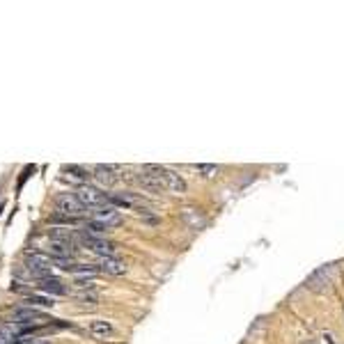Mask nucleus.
<instances>
[{
    "label": "nucleus",
    "mask_w": 344,
    "mask_h": 344,
    "mask_svg": "<svg viewBox=\"0 0 344 344\" xmlns=\"http://www.w3.org/2000/svg\"><path fill=\"white\" fill-rule=\"evenodd\" d=\"M142 170L149 172V175H154L156 179H159L161 188L168 190V193H172V195H181V193H186V188H188L186 181H184V177L177 175V172L170 170V168H163V165H145Z\"/></svg>",
    "instance_id": "1"
},
{
    "label": "nucleus",
    "mask_w": 344,
    "mask_h": 344,
    "mask_svg": "<svg viewBox=\"0 0 344 344\" xmlns=\"http://www.w3.org/2000/svg\"><path fill=\"white\" fill-rule=\"evenodd\" d=\"M53 266H55V259L51 255L39 253V250H28L26 253V269L37 280L53 278Z\"/></svg>",
    "instance_id": "2"
},
{
    "label": "nucleus",
    "mask_w": 344,
    "mask_h": 344,
    "mask_svg": "<svg viewBox=\"0 0 344 344\" xmlns=\"http://www.w3.org/2000/svg\"><path fill=\"white\" fill-rule=\"evenodd\" d=\"M55 209H58V214L69 216V218H76V220L81 218V216L87 214L85 204L76 198V193H62V195H58V198H55Z\"/></svg>",
    "instance_id": "3"
},
{
    "label": "nucleus",
    "mask_w": 344,
    "mask_h": 344,
    "mask_svg": "<svg viewBox=\"0 0 344 344\" xmlns=\"http://www.w3.org/2000/svg\"><path fill=\"white\" fill-rule=\"evenodd\" d=\"M76 243L85 245L87 250L97 253L99 257H117V245L108 239H94V237H87V234H78Z\"/></svg>",
    "instance_id": "4"
},
{
    "label": "nucleus",
    "mask_w": 344,
    "mask_h": 344,
    "mask_svg": "<svg viewBox=\"0 0 344 344\" xmlns=\"http://www.w3.org/2000/svg\"><path fill=\"white\" fill-rule=\"evenodd\" d=\"M87 214H90V220L101 223L103 227H115V225L122 223L120 209H117V206H112L110 202L101 204V206H94V209H87Z\"/></svg>",
    "instance_id": "5"
},
{
    "label": "nucleus",
    "mask_w": 344,
    "mask_h": 344,
    "mask_svg": "<svg viewBox=\"0 0 344 344\" xmlns=\"http://www.w3.org/2000/svg\"><path fill=\"white\" fill-rule=\"evenodd\" d=\"M46 314L39 312L37 308H16L12 312V323H18V326H39V323H46Z\"/></svg>",
    "instance_id": "6"
},
{
    "label": "nucleus",
    "mask_w": 344,
    "mask_h": 344,
    "mask_svg": "<svg viewBox=\"0 0 344 344\" xmlns=\"http://www.w3.org/2000/svg\"><path fill=\"white\" fill-rule=\"evenodd\" d=\"M76 198L85 204V209H94V206L108 204V195L101 188H94V186H78Z\"/></svg>",
    "instance_id": "7"
},
{
    "label": "nucleus",
    "mask_w": 344,
    "mask_h": 344,
    "mask_svg": "<svg viewBox=\"0 0 344 344\" xmlns=\"http://www.w3.org/2000/svg\"><path fill=\"white\" fill-rule=\"evenodd\" d=\"M87 331H90V335L94 337V340H112L115 337V328H112L110 321H106V319H92L90 323H87Z\"/></svg>",
    "instance_id": "8"
},
{
    "label": "nucleus",
    "mask_w": 344,
    "mask_h": 344,
    "mask_svg": "<svg viewBox=\"0 0 344 344\" xmlns=\"http://www.w3.org/2000/svg\"><path fill=\"white\" fill-rule=\"evenodd\" d=\"M94 179L99 181L101 186H108L110 188L112 184H117L120 181V168L117 165H97L94 168Z\"/></svg>",
    "instance_id": "9"
},
{
    "label": "nucleus",
    "mask_w": 344,
    "mask_h": 344,
    "mask_svg": "<svg viewBox=\"0 0 344 344\" xmlns=\"http://www.w3.org/2000/svg\"><path fill=\"white\" fill-rule=\"evenodd\" d=\"M101 273L108 275H124L126 273V264L117 257H99V264H97Z\"/></svg>",
    "instance_id": "10"
},
{
    "label": "nucleus",
    "mask_w": 344,
    "mask_h": 344,
    "mask_svg": "<svg viewBox=\"0 0 344 344\" xmlns=\"http://www.w3.org/2000/svg\"><path fill=\"white\" fill-rule=\"evenodd\" d=\"M39 289L46 294H51V296H65L69 294L67 284L62 282L60 278H46V280H39Z\"/></svg>",
    "instance_id": "11"
},
{
    "label": "nucleus",
    "mask_w": 344,
    "mask_h": 344,
    "mask_svg": "<svg viewBox=\"0 0 344 344\" xmlns=\"http://www.w3.org/2000/svg\"><path fill=\"white\" fill-rule=\"evenodd\" d=\"M62 172L67 175V179L76 181L78 186H87V181L94 177V175H90L85 168H81V165H62Z\"/></svg>",
    "instance_id": "12"
},
{
    "label": "nucleus",
    "mask_w": 344,
    "mask_h": 344,
    "mask_svg": "<svg viewBox=\"0 0 344 344\" xmlns=\"http://www.w3.org/2000/svg\"><path fill=\"white\" fill-rule=\"evenodd\" d=\"M136 181H138V184H140L145 190H149V193H161V190H163V188H161V184H159V179H156L154 175H149V172H145V170H142L140 175L136 177Z\"/></svg>",
    "instance_id": "13"
},
{
    "label": "nucleus",
    "mask_w": 344,
    "mask_h": 344,
    "mask_svg": "<svg viewBox=\"0 0 344 344\" xmlns=\"http://www.w3.org/2000/svg\"><path fill=\"white\" fill-rule=\"evenodd\" d=\"M81 234H87V237H94V239H106L108 227H103L101 223H94V220H87V223L83 225Z\"/></svg>",
    "instance_id": "14"
},
{
    "label": "nucleus",
    "mask_w": 344,
    "mask_h": 344,
    "mask_svg": "<svg viewBox=\"0 0 344 344\" xmlns=\"http://www.w3.org/2000/svg\"><path fill=\"white\" fill-rule=\"evenodd\" d=\"M23 303H26L28 308H53V298H46V296H34V294H30V296L23 298Z\"/></svg>",
    "instance_id": "15"
},
{
    "label": "nucleus",
    "mask_w": 344,
    "mask_h": 344,
    "mask_svg": "<svg viewBox=\"0 0 344 344\" xmlns=\"http://www.w3.org/2000/svg\"><path fill=\"white\" fill-rule=\"evenodd\" d=\"M76 301L81 303L83 308H94L97 303H99V298H97V294L87 292V289H81V292L76 294Z\"/></svg>",
    "instance_id": "16"
},
{
    "label": "nucleus",
    "mask_w": 344,
    "mask_h": 344,
    "mask_svg": "<svg viewBox=\"0 0 344 344\" xmlns=\"http://www.w3.org/2000/svg\"><path fill=\"white\" fill-rule=\"evenodd\" d=\"M190 168L202 177H214L218 172V165H211V163H198V165H190Z\"/></svg>",
    "instance_id": "17"
},
{
    "label": "nucleus",
    "mask_w": 344,
    "mask_h": 344,
    "mask_svg": "<svg viewBox=\"0 0 344 344\" xmlns=\"http://www.w3.org/2000/svg\"><path fill=\"white\" fill-rule=\"evenodd\" d=\"M30 172H34V165H28L26 170H23V175H21V179H18V190L23 188V181L28 179V175H30Z\"/></svg>",
    "instance_id": "18"
},
{
    "label": "nucleus",
    "mask_w": 344,
    "mask_h": 344,
    "mask_svg": "<svg viewBox=\"0 0 344 344\" xmlns=\"http://www.w3.org/2000/svg\"><path fill=\"white\" fill-rule=\"evenodd\" d=\"M303 344H317V342H314V340H305V342H303Z\"/></svg>",
    "instance_id": "19"
},
{
    "label": "nucleus",
    "mask_w": 344,
    "mask_h": 344,
    "mask_svg": "<svg viewBox=\"0 0 344 344\" xmlns=\"http://www.w3.org/2000/svg\"><path fill=\"white\" fill-rule=\"evenodd\" d=\"M32 344H48V342H32Z\"/></svg>",
    "instance_id": "20"
}]
</instances>
